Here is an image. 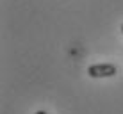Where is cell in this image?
Returning a JSON list of instances; mask_svg holds the SVG:
<instances>
[{"label": "cell", "instance_id": "obj_1", "mask_svg": "<svg viewBox=\"0 0 123 114\" xmlns=\"http://www.w3.org/2000/svg\"><path fill=\"white\" fill-rule=\"evenodd\" d=\"M118 73V66L112 62H98V64H91L87 68V75L93 78H107L114 77Z\"/></svg>", "mask_w": 123, "mask_h": 114}, {"label": "cell", "instance_id": "obj_2", "mask_svg": "<svg viewBox=\"0 0 123 114\" xmlns=\"http://www.w3.org/2000/svg\"><path fill=\"white\" fill-rule=\"evenodd\" d=\"M36 114H46V112H45V111H37Z\"/></svg>", "mask_w": 123, "mask_h": 114}, {"label": "cell", "instance_id": "obj_3", "mask_svg": "<svg viewBox=\"0 0 123 114\" xmlns=\"http://www.w3.org/2000/svg\"><path fill=\"white\" fill-rule=\"evenodd\" d=\"M121 32H123V25H121Z\"/></svg>", "mask_w": 123, "mask_h": 114}]
</instances>
